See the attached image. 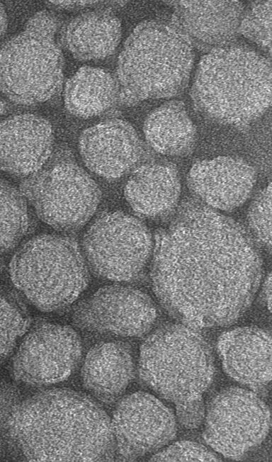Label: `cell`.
<instances>
[{
    "label": "cell",
    "instance_id": "16",
    "mask_svg": "<svg viewBox=\"0 0 272 462\" xmlns=\"http://www.w3.org/2000/svg\"><path fill=\"white\" fill-rule=\"evenodd\" d=\"M171 25L205 52L222 47L239 34L244 5L240 1H171Z\"/></svg>",
    "mask_w": 272,
    "mask_h": 462
},
{
    "label": "cell",
    "instance_id": "8",
    "mask_svg": "<svg viewBox=\"0 0 272 462\" xmlns=\"http://www.w3.org/2000/svg\"><path fill=\"white\" fill-rule=\"evenodd\" d=\"M154 242L147 226L121 211L98 215L83 239L84 257L98 276L113 281L137 278L152 254Z\"/></svg>",
    "mask_w": 272,
    "mask_h": 462
},
{
    "label": "cell",
    "instance_id": "1",
    "mask_svg": "<svg viewBox=\"0 0 272 462\" xmlns=\"http://www.w3.org/2000/svg\"><path fill=\"white\" fill-rule=\"evenodd\" d=\"M157 232L150 279L165 310L199 329L229 325L250 307L263 276L254 240L198 201L177 207Z\"/></svg>",
    "mask_w": 272,
    "mask_h": 462
},
{
    "label": "cell",
    "instance_id": "29",
    "mask_svg": "<svg viewBox=\"0 0 272 462\" xmlns=\"http://www.w3.org/2000/svg\"><path fill=\"white\" fill-rule=\"evenodd\" d=\"M176 405V419L183 428L194 429L204 421L205 407L202 398Z\"/></svg>",
    "mask_w": 272,
    "mask_h": 462
},
{
    "label": "cell",
    "instance_id": "10",
    "mask_svg": "<svg viewBox=\"0 0 272 462\" xmlns=\"http://www.w3.org/2000/svg\"><path fill=\"white\" fill-rule=\"evenodd\" d=\"M203 438L215 452L238 459L259 445L270 426V411L254 392L239 387L220 391L205 410Z\"/></svg>",
    "mask_w": 272,
    "mask_h": 462
},
{
    "label": "cell",
    "instance_id": "25",
    "mask_svg": "<svg viewBox=\"0 0 272 462\" xmlns=\"http://www.w3.org/2000/svg\"><path fill=\"white\" fill-rule=\"evenodd\" d=\"M272 1H255L244 8L239 33L271 55Z\"/></svg>",
    "mask_w": 272,
    "mask_h": 462
},
{
    "label": "cell",
    "instance_id": "23",
    "mask_svg": "<svg viewBox=\"0 0 272 462\" xmlns=\"http://www.w3.org/2000/svg\"><path fill=\"white\" fill-rule=\"evenodd\" d=\"M118 101L115 78L99 67L79 68L64 86V106L71 114L79 118L101 115Z\"/></svg>",
    "mask_w": 272,
    "mask_h": 462
},
{
    "label": "cell",
    "instance_id": "18",
    "mask_svg": "<svg viewBox=\"0 0 272 462\" xmlns=\"http://www.w3.org/2000/svg\"><path fill=\"white\" fill-rule=\"evenodd\" d=\"M217 351L225 372L253 390H264L271 379V337L256 327H240L222 333Z\"/></svg>",
    "mask_w": 272,
    "mask_h": 462
},
{
    "label": "cell",
    "instance_id": "14",
    "mask_svg": "<svg viewBox=\"0 0 272 462\" xmlns=\"http://www.w3.org/2000/svg\"><path fill=\"white\" fill-rule=\"evenodd\" d=\"M79 150L86 167L108 179L127 174L144 154L137 132L130 123L118 118L84 130L79 138Z\"/></svg>",
    "mask_w": 272,
    "mask_h": 462
},
{
    "label": "cell",
    "instance_id": "17",
    "mask_svg": "<svg viewBox=\"0 0 272 462\" xmlns=\"http://www.w3.org/2000/svg\"><path fill=\"white\" fill-rule=\"evenodd\" d=\"M54 135L50 123L32 113L0 122V171L18 176L33 175L49 159Z\"/></svg>",
    "mask_w": 272,
    "mask_h": 462
},
{
    "label": "cell",
    "instance_id": "4",
    "mask_svg": "<svg viewBox=\"0 0 272 462\" xmlns=\"http://www.w3.org/2000/svg\"><path fill=\"white\" fill-rule=\"evenodd\" d=\"M193 60V46L171 25L141 22L118 59V102L132 106L147 99L178 96L188 85Z\"/></svg>",
    "mask_w": 272,
    "mask_h": 462
},
{
    "label": "cell",
    "instance_id": "5",
    "mask_svg": "<svg viewBox=\"0 0 272 462\" xmlns=\"http://www.w3.org/2000/svg\"><path fill=\"white\" fill-rule=\"evenodd\" d=\"M137 368L147 387L175 405L202 398L215 372L208 343L197 329L181 323L164 325L147 337Z\"/></svg>",
    "mask_w": 272,
    "mask_h": 462
},
{
    "label": "cell",
    "instance_id": "13",
    "mask_svg": "<svg viewBox=\"0 0 272 462\" xmlns=\"http://www.w3.org/2000/svg\"><path fill=\"white\" fill-rule=\"evenodd\" d=\"M111 419L115 450L133 461L158 451L176 435L175 415L155 396L142 391L123 398Z\"/></svg>",
    "mask_w": 272,
    "mask_h": 462
},
{
    "label": "cell",
    "instance_id": "31",
    "mask_svg": "<svg viewBox=\"0 0 272 462\" xmlns=\"http://www.w3.org/2000/svg\"><path fill=\"white\" fill-rule=\"evenodd\" d=\"M261 296L265 303L266 308L271 311V274H268L263 283Z\"/></svg>",
    "mask_w": 272,
    "mask_h": 462
},
{
    "label": "cell",
    "instance_id": "30",
    "mask_svg": "<svg viewBox=\"0 0 272 462\" xmlns=\"http://www.w3.org/2000/svg\"><path fill=\"white\" fill-rule=\"evenodd\" d=\"M50 6L56 9L61 10H81L86 7L91 6H103L105 9H110L108 7L112 8L113 4L111 1H106L105 4L102 1L101 4H98L100 1H46Z\"/></svg>",
    "mask_w": 272,
    "mask_h": 462
},
{
    "label": "cell",
    "instance_id": "26",
    "mask_svg": "<svg viewBox=\"0 0 272 462\" xmlns=\"http://www.w3.org/2000/svg\"><path fill=\"white\" fill-rule=\"evenodd\" d=\"M28 325V317L16 303L0 293V362L11 354Z\"/></svg>",
    "mask_w": 272,
    "mask_h": 462
},
{
    "label": "cell",
    "instance_id": "24",
    "mask_svg": "<svg viewBox=\"0 0 272 462\" xmlns=\"http://www.w3.org/2000/svg\"><path fill=\"white\" fill-rule=\"evenodd\" d=\"M28 227V213L23 194L0 179V253L15 247Z\"/></svg>",
    "mask_w": 272,
    "mask_h": 462
},
{
    "label": "cell",
    "instance_id": "27",
    "mask_svg": "<svg viewBox=\"0 0 272 462\" xmlns=\"http://www.w3.org/2000/svg\"><path fill=\"white\" fill-rule=\"evenodd\" d=\"M251 237L268 252L271 248V184L268 183L251 201L247 213Z\"/></svg>",
    "mask_w": 272,
    "mask_h": 462
},
{
    "label": "cell",
    "instance_id": "2",
    "mask_svg": "<svg viewBox=\"0 0 272 462\" xmlns=\"http://www.w3.org/2000/svg\"><path fill=\"white\" fill-rule=\"evenodd\" d=\"M8 435L30 461H103L116 452L111 419L78 391L39 392L15 407Z\"/></svg>",
    "mask_w": 272,
    "mask_h": 462
},
{
    "label": "cell",
    "instance_id": "33",
    "mask_svg": "<svg viewBox=\"0 0 272 462\" xmlns=\"http://www.w3.org/2000/svg\"><path fill=\"white\" fill-rule=\"evenodd\" d=\"M4 110H5V104L1 96H0V116L4 113Z\"/></svg>",
    "mask_w": 272,
    "mask_h": 462
},
{
    "label": "cell",
    "instance_id": "11",
    "mask_svg": "<svg viewBox=\"0 0 272 462\" xmlns=\"http://www.w3.org/2000/svg\"><path fill=\"white\" fill-rule=\"evenodd\" d=\"M82 354L80 337L72 327L42 323L32 328L18 346L12 362L15 379L33 386H47L67 379Z\"/></svg>",
    "mask_w": 272,
    "mask_h": 462
},
{
    "label": "cell",
    "instance_id": "3",
    "mask_svg": "<svg viewBox=\"0 0 272 462\" xmlns=\"http://www.w3.org/2000/svg\"><path fill=\"white\" fill-rule=\"evenodd\" d=\"M191 98L205 118L246 128L271 106V62L243 46L229 45L208 52L198 64Z\"/></svg>",
    "mask_w": 272,
    "mask_h": 462
},
{
    "label": "cell",
    "instance_id": "19",
    "mask_svg": "<svg viewBox=\"0 0 272 462\" xmlns=\"http://www.w3.org/2000/svg\"><path fill=\"white\" fill-rule=\"evenodd\" d=\"M135 373L132 351L122 342H103L93 346L86 355L81 370L84 388L106 403L121 398Z\"/></svg>",
    "mask_w": 272,
    "mask_h": 462
},
{
    "label": "cell",
    "instance_id": "7",
    "mask_svg": "<svg viewBox=\"0 0 272 462\" xmlns=\"http://www.w3.org/2000/svg\"><path fill=\"white\" fill-rule=\"evenodd\" d=\"M58 20L47 11L32 16L0 49V91L12 102H45L60 90L64 60L56 41Z\"/></svg>",
    "mask_w": 272,
    "mask_h": 462
},
{
    "label": "cell",
    "instance_id": "20",
    "mask_svg": "<svg viewBox=\"0 0 272 462\" xmlns=\"http://www.w3.org/2000/svg\"><path fill=\"white\" fill-rule=\"evenodd\" d=\"M124 195L132 210L140 216L168 217L179 202L181 182L178 170L171 163L142 164L128 180Z\"/></svg>",
    "mask_w": 272,
    "mask_h": 462
},
{
    "label": "cell",
    "instance_id": "15",
    "mask_svg": "<svg viewBox=\"0 0 272 462\" xmlns=\"http://www.w3.org/2000/svg\"><path fill=\"white\" fill-rule=\"evenodd\" d=\"M256 174L246 161L220 156L196 162L187 176L189 189L198 201L215 210L229 211L250 196Z\"/></svg>",
    "mask_w": 272,
    "mask_h": 462
},
{
    "label": "cell",
    "instance_id": "9",
    "mask_svg": "<svg viewBox=\"0 0 272 462\" xmlns=\"http://www.w3.org/2000/svg\"><path fill=\"white\" fill-rule=\"evenodd\" d=\"M23 191L38 216L62 231L82 227L95 213L101 196L95 181L72 162L36 172L26 181Z\"/></svg>",
    "mask_w": 272,
    "mask_h": 462
},
{
    "label": "cell",
    "instance_id": "21",
    "mask_svg": "<svg viewBox=\"0 0 272 462\" xmlns=\"http://www.w3.org/2000/svg\"><path fill=\"white\" fill-rule=\"evenodd\" d=\"M122 36L119 18L110 10L97 9L77 15L61 31L62 45L81 61L103 60L117 49Z\"/></svg>",
    "mask_w": 272,
    "mask_h": 462
},
{
    "label": "cell",
    "instance_id": "6",
    "mask_svg": "<svg viewBox=\"0 0 272 462\" xmlns=\"http://www.w3.org/2000/svg\"><path fill=\"white\" fill-rule=\"evenodd\" d=\"M73 240L56 235L33 237L9 264L14 286L38 309L52 312L74 302L86 288L89 273Z\"/></svg>",
    "mask_w": 272,
    "mask_h": 462
},
{
    "label": "cell",
    "instance_id": "32",
    "mask_svg": "<svg viewBox=\"0 0 272 462\" xmlns=\"http://www.w3.org/2000/svg\"><path fill=\"white\" fill-rule=\"evenodd\" d=\"M7 26V16L5 8L0 3V39L3 36Z\"/></svg>",
    "mask_w": 272,
    "mask_h": 462
},
{
    "label": "cell",
    "instance_id": "12",
    "mask_svg": "<svg viewBox=\"0 0 272 462\" xmlns=\"http://www.w3.org/2000/svg\"><path fill=\"white\" fill-rule=\"evenodd\" d=\"M157 308L152 299L137 288L110 285L99 288L74 310L79 328L120 337H140L152 327Z\"/></svg>",
    "mask_w": 272,
    "mask_h": 462
},
{
    "label": "cell",
    "instance_id": "28",
    "mask_svg": "<svg viewBox=\"0 0 272 462\" xmlns=\"http://www.w3.org/2000/svg\"><path fill=\"white\" fill-rule=\"evenodd\" d=\"M217 453L199 443L179 441L163 447L149 461H220Z\"/></svg>",
    "mask_w": 272,
    "mask_h": 462
},
{
    "label": "cell",
    "instance_id": "22",
    "mask_svg": "<svg viewBox=\"0 0 272 462\" xmlns=\"http://www.w3.org/2000/svg\"><path fill=\"white\" fill-rule=\"evenodd\" d=\"M143 133L147 144L157 152L169 157L190 154L196 142V128L182 101L171 100L151 111Z\"/></svg>",
    "mask_w": 272,
    "mask_h": 462
}]
</instances>
